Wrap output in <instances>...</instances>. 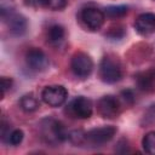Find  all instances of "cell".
<instances>
[{"label": "cell", "mask_w": 155, "mask_h": 155, "mask_svg": "<svg viewBox=\"0 0 155 155\" xmlns=\"http://www.w3.org/2000/svg\"><path fill=\"white\" fill-rule=\"evenodd\" d=\"M39 130L42 140L50 145H58L69 139V133L65 126L53 117L42 119L40 121Z\"/></svg>", "instance_id": "cell-1"}, {"label": "cell", "mask_w": 155, "mask_h": 155, "mask_svg": "<svg viewBox=\"0 0 155 155\" xmlns=\"http://www.w3.org/2000/svg\"><path fill=\"white\" fill-rule=\"evenodd\" d=\"M99 76L107 84H115L122 78V67L114 56H104L99 64Z\"/></svg>", "instance_id": "cell-2"}, {"label": "cell", "mask_w": 155, "mask_h": 155, "mask_svg": "<svg viewBox=\"0 0 155 155\" xmlns=\"http://www.w3.org/2000/svg\"><path fill=\"white\" fill-rule=\"evenodd\" d=\"M116 127L115 126H102V127H96L85 133V142H87L91 145L99 147L102 144L108 143L116 133Z\"/></svg>", "instance_id": "cell-3"}, {"label": "cell", "mask_w": 155, "mask_h": 155, "mask_svg": "<svg viewBox=\"0 0 155 155\" xmlns=\"http://www.w3.org/2000/svg\"><path fill=\"white\" fill-rule=\"evenodd\" d=\"M70 68L73 73L81 79H85L91 75L93 70V62L88 54L85 52H76L71 57L70 62Z\"/></svg>", "instance_id": "cell-4"}, {"label": "cell", "mask_w": 155, "mask_h": 155, "mask_svg": "<svg viewBox=\"0 0 155 155\" xmlns=\"http://www.w3.org/2000/svg\"><path fill=\"white\" fill-rule=\"evenodd\" d=\"M68 97V91L62 85L46 86L41 92L42 101L50 107H61Z\"/></svg>", "instance_id": "cell-5"}, {"label": "cell", "mask_w": 155, "mask_h": 155, "mask_svg": "<svg viewBox=\"0 0 155 155\" xmlns=\"http://www.w3.org/2000/svg\"><path fill=\"white\" fill-rule=\"evenodd\" d=\"M97 110H98L99 115L104 119H115L119 116V114L121 111L120 102L116 97H114L111 94L103 96L97 102Z\"/></svg>", "instance_id": "cell-6"}, {"label": "cell", "mask_w": 155, "mask_h": 155, "mask_svg": "<svg viewBox=\"0 0 155 155\" xmlns=\"http://www.w3.org/2000/svg\"><path fill=\"white\" fill-rule=\"evenodd\" d=\"M81 19L90 30H98L104 23L105 15L97 7H86L81 11Z\"/></svg>", "instance_id": "cell-7"}, {"label": "cell", "mask_w": 155, "mask_h": 155, "mask_svg": "<svg viewBox=\"0 0 155 155\" xmlns=\"http://www.w3.org/2000/svg\"><path fill=\"white\" fill-rule=\"evenodd\" d=\"M27 65L34 71H44L48 67V58L40 48L33 47L25 54Z\"/></svg>", "instance_id": "cell-8"}, {"label": "cell", "mask_w": 155, "mask_h": 155, "mask_svg": "<svg viewBox=\"0 0 155 155\" xmlns=\"http://www.w3.org/2000/svg\"><path fill=\"white\" fill-rule=\"evenodd\" d=\"M69 107H70L71 114L75 117H79V119H88V117H91L92 111H93L92 102L88 98L84 97V96L76 97L70 103Z\"/></svg>", "instance_id": "cell-9"}, {"label": "cell", "mask_w": 155, "mask_h": 155, "mask_svg": "<svg viewBox=\"0 0 155 155\" xmlns=\"http://www.w3.org/2000/svg\"><path fill=\"white\" fill-rule=\"evenodd\" d=\"M4 21L7 22L8 28H10V31L13 35L19 36V35H23L27 31L28 23H27V19L22 15L12 13L11 11H8L7 12V16L4 17Z\"/></svg>", "instance_id": "cell-10"}, {"label": "cell", "mask_w": 155, "mask_h": 155, "mask_svg": "<svg viewBox=\"0 0 155 155\" xmlns=\"http://www.w3.org/2000/svg\"><path fill=\"white\" fill-rule=\"evenodd\" d=\"M134 28L140 35H148L155 31V15L151 12H145L136 18Z\"/></svg>", "instance_id": "cell-11"}, {"label": "cell", "mask_w": 155, "mask_h": 155, "mask_svg": "<svg viewBox=\"0 0 155 155\" xmlns=\"http://www.w3.org/2000/svg\"><path fill=\"white\" fill-rule=\"evenodd\" d=\"M136 82L140 91L151 93L155 91V69H148L136 75Z\"/></svg>", "instance_id": "cell-12"}, {"label": "cell", "mask_w": 155, "mask_h": 155, "mask_svg": "<svg viewBox=\"0 0 155 155\" xmlns=\"http://www.w3.org/2000/svg\"><path fill=\"white\" fill-rule=\"evenodd\" d=\"M64 36H65V30L62 25L59 24H53L48 28V31H47V39L51 44L53 45H58L61 44L63 40H64Z\"/></svg>", "instance_id": "cell-13"}, {"label": "cell", "mask_w": 155, "mask_h": 155, "mask_svg": "<svg viewBox=\"0 0 155 155\" xmlns=\"http://www.w3.org/2000/svg\"><path fill=\"white\" fill-rule=\"evenodd\" d=\"M19 107L25 113H33L40 107V104H39V101L36 99V97H34V94L28 93V94H24L21 98Z\"/></svg>", "instance_id": "cell-14"}, {"label": "cell", "mask_w": 155, "mask_h": 155, "mask_svg": "<svg viewBox=\"0 0 155 155\" xmlns=\"http://www.w3.org/2000/svg\"><path fill=\"white\" fill-rule=\"evenodd\" d=\"M128 11V7L125 5H113V6H108L104 11V15L109 18H120L124 17Z\"/></svg>", "instance_id": "cell-15"}, {"label": "cell", "mask_w": 155, "mask_h": 155, "mask_svg": "<svg viewBox=\"0 0 155 155\" xmlns=\"http://www.w3.org/2000/svg\"><path fill=\"white\" fill-rule=\"evenodd\" d=\"M35 2H36V5L47 7L50 10L59 11V10H63L67 6L68 0H35Z\"/></svg>", "instance_id": "cell-16"}, {"label": "cell", "mask_w": 155, "mask_h": 155, "mask_svg": "<svg viewBox=\"0 0 155 155\" xmlns=\"http://www.w3.org/2000/svg\"><path fill=\"white\" fill-rule=\"evenodd\" d=\"M142 145L145 153L150 155H155V131L148 132L143 139H142Z\"/></svg>", "instance_id": "cell-17"}, {"label": "cell", "mask_w": 155, "mask_h": 155, "mask_svg": "<svg viewBox=\"0 0 155 155\" xmlns=\"http://www.w3.org/2000/svg\"><path fill=\"white\" fill-rule=\"evenodd\" d=\"M23 137H24V133H23L22 130H18V128H17V130H13V131H11V133H10V137H8L7 143H10V144H12V145H18V144L22 143Z\"/></svg>", "instance_id": "cell-18"}, {"label": "cell", "mask_w": 155, "mask_h": 155, "mask_svg": "<svg viewBox=\"0 0 155 155\" xmlns=\"http://www.w3.org/2000/svg\"><path fill=\"white\" fill-rule=\"evenodd\" d=\"M69 139L74 144H81L85 142V133L82 131H73L69 133Z\"/></svg>", "instance_id": "cell-19"}, {"label": "cell", "mask_w": 155, "mask_h": 155, "mask_svg": "<svg viewBox=\"0 0 155 155\" xmlns=\"http://www.w3.org/2000/svg\"><path fill=\"white\" fill-rule=\"evenodd\" d=\"M124 34H125L124 28L121 25H117V27H114L110 29V31L108 33V36H110L113 39H120L124 36Z\"/></svg>", "instance_id": "cell-20"}, {"label": "cell", "mask_w": 155, "mask_h": 155, "mask_svg": "<svg viewBox=\"0 0 155 155\" xmlns=\"http://www.w3.org/2000/svg\"><path fill=\"white\" fill-rule=\"evenodd\" d=\"M11 85H12V80L10 78H6V76L1 78V93H2V96L6 93V91L8 88H11Z\"/></svg>", "instance_id": "cell-21"}, {"label": "cell", "mask_w": 155, "mask_h": 155, "mask_svg": "<svg viewBox=\"0 0 155 155\" xmlns=\"http://www.w3.org/2000/svg\"><path fill=\"white\" fill-rule=\"evenodd\" d=\"M122 98L126 101V102H128V103H133V101H134V96H133V93H132V91L131 90H126V91H122Z\"/></svg>", "instance_id": "cell-22"}]
</instances>
